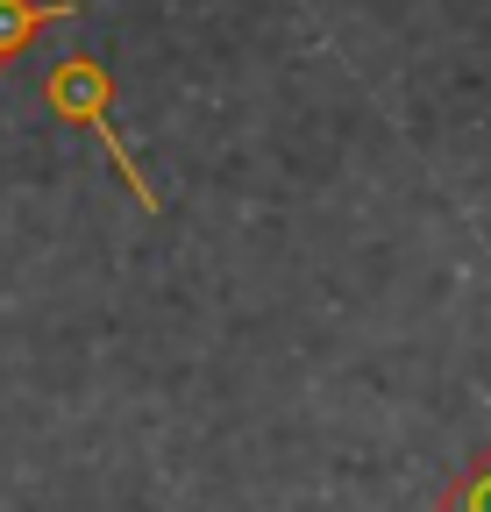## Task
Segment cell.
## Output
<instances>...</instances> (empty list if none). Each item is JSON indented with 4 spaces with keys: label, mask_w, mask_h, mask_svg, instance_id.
I'll return each instance as SVG.
<instances>
[{
    "label": "cell",
    "mask_w": 491,
    "mask_h": 512,
    "mask_svg": "<svg viewBox=\"0 0 491 512\" xmlns=\"http://www.w3.org/2000/svg\"><path fill=\"white\" fill-rule=\"evenodd\" d=\"M72 15H86L79 0H0V64H15L50 22H72Z\"/></svg>",
    "instance_id": "cell-2"
},
{
    "label": "cell",
    "mask_w": 491,
    "mask_h": 512,
    "mask_svg": "<svg viewBox=\"0 0 491 512\" xmlns=\"http://www.w3.org/2000/svg\"><path fill=\"white\" fill-rule=\"evenodd\" d=\"M43 107L57 114V121H72V128H86V136H100V150L114 157V171L129 178V192L157 214V192L143 185V171H136V157H129V143L114 136V79H107V64L93 57V50H72V57H57L50 64V79H43Z\"/></svg>",
    "instance_id": "cell-1"
},
{
    "label": "cell",
    "mask_w": 491,
    "mask_h": 512,
    "mask_svg": "<svg viewBox=\"0 0 491 512\" xmlns=\"http://www.w3.org/2000/svg\"><path fill=\"white\" fill-rule=\"evenodd\" d=\"M442 512H491V441L456 470V484L442 491Z\"/></svg>",
    "instance_id": "cell-3"
}]
</instances>
